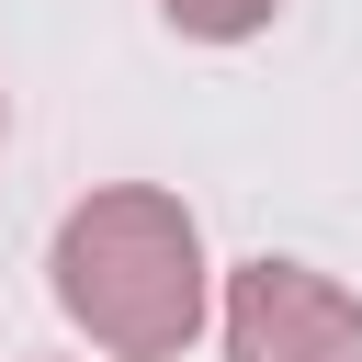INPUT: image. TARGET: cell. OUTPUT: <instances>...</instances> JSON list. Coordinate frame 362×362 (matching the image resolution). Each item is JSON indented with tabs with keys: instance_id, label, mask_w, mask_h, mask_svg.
<instances>
[{
	"instance_id": "3",
	"label": "cell",
	"mask_w": 362,
	"mask_h": 362,
	"mask_svg": "<svg viewBox=\"0 0 362 362\" xmlns=\"http://www.w3.org/2000/svg\"><path fill=\"white\" fill-rule=\"evenodd\" d=\"M181 34H204V45H238V34H260L272 23V0H158Z\"/></svg>"
},
{
	"instance_id": "1",
	"label": "cell",
	"mask_w": 362,
	"mask_h": 362,
	"mask_svg": "<svg viewBox=\"0 0 362 362\" xmlns=\"http://www.w3.org/2000/svg\"><path fill=\"white\" fill-rule=\"evenodd\" d=\"M57 305L113 351V362H170L204 328V238L170 192L113 181L57 226Z\"/></svg>"
},
{
	"instance_id": "2",
	"label": "cell",
	"mask_w": 362,
	"mask_h": 362,
	"mask_svg": "<svg viewBox=\"0 0 362 362\" xmlns=\"http://www.w3.org/2000/svg\"><path fill=\"white\" fill-rule=\"evenodd\" d=\"M226 362H362V305L305 260L226 272Z\"/></svg>"
}]
</instances>
